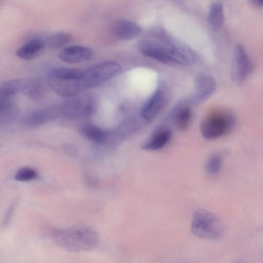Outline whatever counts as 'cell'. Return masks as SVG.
<instances>
[{"mask_svg":"<svg viewBox=\"0 0 263 263\" xmlns=\"http://www.w3.org/2000/svg\"><path fill=\"white\" fill-rule=\"evenodd\" d=\"M208 22L211 27L214 30L220 29L224 22V13L222 4L214 2L211 4L208 12Z\"/></svg>","mask_w":263,"mask_h":263,"instance_id":"ffe728a7","label":"cell"},{"mask_svg":"<svg viewBox=\"0 0 263 263\" xmlns=\"http://www.w3.org/2000/svg\"><path fill=\"white\" fill-rule=\"evenodd\" d=\"M251 3L253 5L258 7H261L263 6L262 0H253Z\"/></svg>","mask_w":263,"mask_h":263,"instance_id":"484cf974","label":"cell"},{"mask_svg":"<svg viewBox=\"0 0 263 263\" xmlns=\"http://www.w3.org/2000/svg\"><path fill=\"white\" fill-rule=\"evenodd\" d=\"M70 40L71 36L69 34L64 32H57L47 37V43L50 48L58 49L66 45Z\"/></svg>","mask_w":263,"mask_h":263,"instance_id":"603a6c76","label":"cell"},{"mask_svg":"<svg viewBox=\"0 0 263 263\" xmlns=\"http://www.w3.org/2000/svg\"><path fill=\"white\" fill-rule=\"evenodd\" d=\"M38 177V173L34 169L29 167H23L15 173L14 178L15 180L21 182L32 181Z\"/></svg>","mask_w":263,"mask_h":263,"instance_id":"d4e9b609","label":"cell"},{"mask_svg":"<svg viewBox=\"0 0 263 263\" xmlns=\"http://www.w3.org/2000/svg\"><path fill=\"white\" fill-rule=\"evenodd\" d=\"M48 76L51 80H81L83 78L84 72L78 69L60 67L51 70L49 72Z\"/></svg>","mask_w":263,"mask_h":263,"instance_id":"d6986e66","label":"cell"},{"mask_svg":"<svg viewBox=\"0 0 263 263\" xmlns=\"http://www.w3.org/2000/svg\"><path fill=\"white\" fill-rule=\"evenodd\" d=\"M121 69L120 65L116 62H103L84 71V76L81 80L85 88H92L114 77Z\"/></svg>","mask_w":263,"mask_h":263,"instance_id":"5b68a950","label":"cell"},{"mask_svg":"<svg viewBox=\"0 0 263 263\" xmlns=\"http://www.w3.org/2000/svg\"><path fill=\"white\" fill-rule=\"evenodd\" d=\"M57 113V109L53 107L34 110L23 117L22 123L27 127L40 126L55 117Z\"/></svg>","mask_w":263,"mask_h":263,"instance_id":"4fadbf2b","label":"cell"},{"mask_svg":"<svg viewBox=\"0 0 263 263\" xmlns=\"http://www.w3.org/2000/svg\"><path fill=\"white\" fill-rule=\"evenodd\" d=\"M236 122V116L232 110L218 109L210 112L202 119L199 130L203 138L213 140L229 134Z\"/></svg>","mask_w":263,"mask_h":263,"instance_id":"3957f363","label":"cell"},{"mask_svg":"<svg viewBox=\"0 0 263 263\" xmlns=\"http://www.w3.org/2000/svg\"><path fill=\"white\" fill-rule=\"evenodd\" d=\"M93 54V50L89 47L74 45L62 49L59 52V58L64 63L76 64L89 60Z\"/></svg>","mask_w":263,"mask_h":263,"instance_id":"30bf717a","label":"cell"},{"mask_svg":"<svg viewBox=\"0 0 263 263\" xmlns=\"http://www.w3.org/2000/svg\"><path fill=\"white\" fill-rule=\"evenodd\" d=\"M191 104L189 99L178 101L168 112L165 121L178 131H184L189 126L191 117Z\"/></svg>","mask_w":263,"mask_h":263,"instance_id":"ba28073f","label":"cell"},{"mask_svg":"<svg viewBox=\"0 0 263 263\" xmlns=\"http://www.w3.org/2000/svg\"><path fill=\"white\" fill-rule=\"evenodd\" d=\"M49 85L57 94L63 97H74L85 89L81 80L63 81L49 79Z\"/></svg>","mask_w":263,"mask_h":263,"instance_id":"8fae6325","label":"cell"},{"mask_svg":"<svg viewBox=\"0 0 263 263\" xmlns=\"http://www.w3.org/2000/svg\"><path fill=\"white\" fill-rule=\"evenodd\" d=\"M141 32V28L137 24L126 20H118L113 26L115 36L122 41L134 40L139 36Z\"/></svg>","mask_w":263,"mask_h":263,"instance_id":"5bb4252c","label":"cell"},{"mask_svg":"<svg viewBox=\"0 0 263 263\" xmlns=\"http://www.w3.org/2000/svg\"><path fill=\"white\" fill-rule=\"evenodd\" d=\"M25 78L14 79L5 81L0 84V91L9 96L22 93L25 86Z\"/></svg>","mask_w":263,"mask_h":263,"instance_id":"44dd1931","label":"cell"},{"mask_svg":"<svg viewBox=\"0 0 263 263\" xmlns=\"http://www.w3.org/2000/svg\"><path fill=\"white\" fill-rule=\"evenodd\" d=\"M253 69V64L245 48L241 45L235 47L231 67V78L240 83L250 76Z\"/></svg>","mask_w":263,"mask_h":263,"instance_id":"8992f818","label":"cell"},{"mask_svg":"<svg viewBox=\"0 0 263 263\" xmlns=\"http://www.w3.org/2000/svg\"><path fill=\"white\" fill-rule=\"evenodd\" d=\"M44 42L40 39L30 41L17 49L16 55L25 60H31L36 57L43 50Z\"/></svg>","mask_w":263,"mask_h":263,"instance_id":"e0dca14e","label":"cell"},{"mask_svg":"<svg viewBox=\"0 0 263 263\" xmlns=\"http://www.w3.org/2000/svg\"><path fill=\"white\" fill-rule=\"evenodd\" d=\"M216 87V82L213 77L201 73L195 79L193 90L188 99L192 105H200L213 95Z\"/></svg>","mask_w":263,"mask_h":263,"instance_id":"52a82bcc","label":"cell"},{"mask_svg":"<svg viewBox=\"0 0 263 263\" xmlns=\"http://www.w3.org/2000/svg\"><path fill=\"white\" fill-rule=\"evenodd\" d=\"M172 135L170 126L167 124L161 125L155 130L149 139L144 143L143 148L151 151L161 149L168 143Z\"/></svg>","mask_w":263,"mask_h":263,"instance_id":"7c38bea8","label":"cell"},{"mask_svg":"<svg viewBox=\"0 0 263 263\" xmlns=\"http://www.w3.org/2000/svg\"><path fill=\"white\" fill-rule=\"evenodd\" d=\"M222 163L221 155L219 153H214L211 155L206 161L205 170L209 175H217L221 170Z\"/></svg>","mask_w":263,"mask_h":263,"instance_id":"7402d4cb","label":"cell"},{"mask_svg":"<svg viewBox=\"0 0 263 263\" xmlns=\"http://www.w3.org/2000/svg\"><path fill=\"white\" fill-rule=\"evenodd\" d=\"M46 90V86L40 78H25V86L22 93L30 100L33 101L41 100L45 95Z\"/></svg>","mask_w":263,"mask_h":263,"instance_id":"2e32d148","label":"cell"},{"mask_svg":"<svg viewBox=\"0 0 263 263\" xmlns=\"http://www.w3.org/2000/svg\"><path fill=\"white\" fill-rule=\"evenodd\" d=\"M235 263H239V262H235Z\"/></svg>","mask_w":263,"mask_h":263,"instance_id":"4316f807","label":"cell"},{"mask_svg":"<svg viewBox=\"0 0 263 263\" xmlns=\"http://www.w3.org/2000/svg\"><path fill=\"white\" fill-rule=\"evenodd\" d=\"M82 132L86 137L98 143L104 142L106 138L105 132L94 125L84 126L82 128Z\"/></svg>","mask_w":263,"mask_h":263,"instance_id":"cb8c5ba5","label":"cell"},{"mask_svg":"<svg viewBox=\"0 0 263 263\" xmlns=\"http://www.w3.org/2000/svg\"><path fill=\"white\" fill-rule=\"evenodd\" d=\"M53 239L58 246L67 251L80 252L95 247L99 240V235L91 227H76L54 231Z\"/></svg>","mask_w":263,"mask_h":263,"instance_id":"7a4b0ae2","label":"cell"},{"mask_svg":"<svg viewBox=\"0 0 263 263\" xmlns=\"http://www.w3.org/2000/svg\"><path fill=\"white\" fill-rule=\"evenodd\" d=\"M142 53L170 65H191L196 62V52L189 46L172 37L164 29L157 28L142 41Z\"/></svg>","mask_w":263,"mask_h":263,"instance_id":"6da1fadb","label":"cell"},{"mask_svg":"<svg viewBox=\"0 0 263 263\" xmlns=\"http://www.w3.org/2000/svg\"><path fill=\"white\" fill-rule=\"evenodd\" d=\"M68 101L63 107L65 113L71 115H84L89 113L91 110L93 102L87 96H76Z\"/></svg>","mask_w":263,"mask_h":263,"instance_id":"9a60e30c","label":"cell"},{"mask_svg":"<svg viewBox=\"0 0 263 263\" xmlns=\"http://www.w3.org/2000/svg\"><path fill=\"white\" fill-rule=\"evenodd\" d=\"M16 115L15 103L11 96L0 91V122L10 121Z\"/></svg>","mask_w":263,"mask_h":263,"instance_id":"ac0fdd59","label":"cell"},{"mask_svg":"<svg viewBox=\"0 0 263 263\" xmlns=\"http://www.w3.org/2000/svg\"><path fill=\"white\" fill-rule=\"evenodd\" d=\"M191 228L195 236L203 239L217 240L224 235V227L220 219L213 213L204 209L194 212Z\"/></svg>","mask_w":263,"mask_h":263,"instance_id":"277c9868","label":"cell"},{"mask_svg":"<svg viewBox=\"0 0 263 263\" xmlns=\"http://www.w3.org/2000/svg\"><path fill=\"white\" fill-rule=\"evenodd\" d=\"M167 88L162 84L158 86L143 106L141 117L148 121L155 118L167 102Z\"/></svg>","mask_w":263,"mask_h":263,"instance_id":"9c48e42d","label":"cell"}]
</instances>
